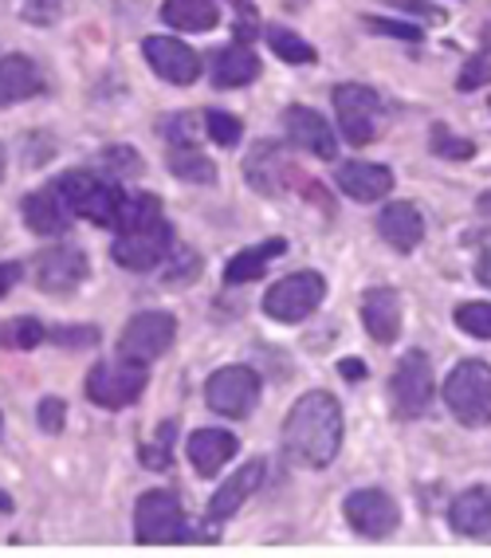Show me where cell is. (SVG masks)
Masks as SVG:
<instances>
[{"mask_svg":"<svg viewBox=\"0 0 491 558\" xmlns=\"http://www.w3.org/2000/svg\"><path fill=\"white\" fill-rule=\"evenodd\" d=\"M370 32H378V36H393V40H409L417 44L421 40V28L417 24H405V21H381V16H370V21H361Z\"/></svg>","mask_w":491,"mask_h":558,"instance_id":"cell-38","label":"cell"},{"mask_svg":"<svg viewBox=\"0 0 491 558\" xmlns=\"http://www.w3.org/2000/svg\"><path fill=\"white\" fill-rule=\"evenodd\" d=\"M361 323L373 342H393L402 335V295L393 288H370L361 295Z\"/></svg>","mask_w":491,"mask_h":558,"instance_id":"cell-18","label":"cell"},{"mask_svg":"<svg viewBox=\"0 0 491 558\" xmlns=\"http://www.w3.org/2000/svg\"><path fill=\"white\" fill-rule=\"evenodd\" d=\"M56 190L67 201L71 217H83V220H90V225H102V229H114L122 197H126L111 178H102V173H95V170L63 173V178L56 181Z\"/></svg>","mask_w":491,"mask_h":558,"instance_id":"cell-2","label":"cell"},{"mask_svg":"<svg viewBox=\"0 0 491 558\" xmlns=\"http://www.w3.org/2000/svg\"><path fill=\"white\" fill-rule=\"evenodd\" d=\"M87 279V252L75 244H56V248L36 256V283L48 295H67Z\"/></svg>","mask_w":491,"mask_h":558,"instance_id":"cell-14","label":"cell"},{"mask_svg":"<svg viewBox=\"0 0 491 558\" xmlns=\"http://www.w3.org/2000/svg\"><path fill=\"white\" fill-rule=\"evenodd\" d=\"M452 531H461L468 538H483L491 535V484H480V488H468L452 499Z\"/></svg>","mask_w":491,"mask_h":558,"instance_id":"cell-21","label":"cell"},{"mask_svg":"<svg viewBox=\"0 0 491 558\" xmlns=\"http://www.w3.org/2000/svg\"><path fill=\"white\" fill-rule=\"evenodd\" d=\"M378 232L393 252H413L425 240L421 209H417L413 201H393V205H385V209H381Z\"/></svg>","mask_w":491,"mask_h":558,"instance_id":"cell-17","label":"cell"},{"mask_svg":"<svg viewBox=\"0 0 491 558\" xmlns=\"http://www.w3.org/2000/svg\"><path fill=\"white\" fill-rule=\"evenodd\" d=\"M170 173L181 181H197V185H209V181H217V166H212L209 158H205L193 142H185V146H177V150H170Z\"/></svg>","mask_w":491,"mask_h":558,"instance_id":"cell-29","label":"cell"},{"mask_svg":"<svg viewBox=\"0 0 491 558\" xmlns=\"http://www.w3.org/2000/svg\"><path fill=\"white\" fill-rule=\"evenodd\" d=\"M342 374H346L351 381H358V378H366V366H361V362H354V359H346V362H342Z\"/></svg>","mask_w":491,"mask_h":558,"instance_id":"cell-45","label":"cell"},{"mask_svg":"<svg viewBox=\"0 0 491 558\" xmlns=\"http://www.w3.org/2000/svg\"><path fill=\"white\" fill-rule=\"evenodd\" d=\"M205 401L221 417H248L260 401V378L248 366H224L205 381Z\"/></svg>","mask_w":491,"mask_h":558,"instance_id":"cell-10","label":"cell"},{"mask_svg":"<svg viewBox=\"0 0 491 558\" xmlns=\"http://www.w3.org/2000/svg\"><path fill=\"white\" fill-rule=\"evenodd\" d=\"M21 276H24V268L16 264V259H9V264H0V300L9 295L16 283H21Z\"/></svg>","mask_w":491,"mask_h":558,"instance_id":"cell-43","label":"cell"},{"mask_svg":"<svg viewBox=\"0 0 491 558\" xmlns=\"http://www.w3.org/2000/svg\"><path fill=\"white\" fill-rule=\"evenodd\" d=\"M173 433H177V421H165L158 433V445H142V464L154 472L170 469V445H173Z\"/></svg>","mask_w":491,"mask_h":558,"instance_id":"cell-34","label":"cell"},{"mask_svg":"<svg viewBox=\"0 0 491 558\" xmlns=\"http://www.w3.org/2000/svg\"><path fill=\"white\" fill-rule=\"evenodd\" d=\"M102 161H107V166H119L114 173H126V178L142 173V158L134 150H126V146H114V150H107V154H102Z\"/></svg>","mask_w":491,"mask_h":558,"instance_id":"cell-42","label":"cell"},{"mask_svg":"<svg viewBox=\"0 0 491 558\" xmlns=\"http://www.w3.org/2000/svg\"><path fill=\"white\" fill-rule=\"evenodd\" d=\"M385 4H393V9L413 12V16H429V12H437V9H429V0H385Z\"/></svg>","mask_w":491,"mask_h":558,"instance_id":"cell-44","label":"cell"},{"mask_svg":"<svg viewBox=\"0 0 491 558\" xmlns=\"http://www.w3.org/2000/svg\"><path fill=\"white\" fill-rule=\"evenodd\" d=\"M476 279H480L483 288H491V252L480 259V268H476Z\"/></svg>","mask_w":491,"mask_h":558,"instance_id":"cell-46","label":"cell"},{"mask_svg":"<svg viewBox=\"0 0 491 558\" xmlns=\"http://www.w3.org/2000/svg\"><path fill=\"white\" fill-rule=\"evenodd\" d=\"M295 178V166H291V158L283 154V146H271V142H263V146H256L248 158V181L256 185L260 193H283V185Z\"/></svg>","mask_w":491,"mask_h":558,"instance_id":"cell-22","label":"cell"},{"mask_svg":"<svg viewBox=\"0 0 491 558\" xmlns=\"http://www.w3.org/2000/svg\"><path fill=\"white\" fill-rule=\"evenodd\" d=\"M456 327L471 339L491 342V303H461L456 307Z\"/></svg>","mask_w":491,"mask_h":558,"instance_id":"cell-31","label":"cell"},{"mask_svg":"<svg viewBox=\"0 0 491 558\" xmlns=\"http://www.w3.org/2000/svg\"><path fill=\"white\" fill-rule=\"evenodd\" d=\"M24 225H28L32 232H40V236H60V232H67L71 209H67V201L60 197L56 185L24 197Z\"/></svg>","mask_w":491,"mask_h":558,"instance_id":"cell-20","label":"cell"},{"mask_svg":"<svg viewBox=\"0 0 491 558\" xmlns=\"http://www.w3.org/2000/svg\"><path fill=\"white\" fill-rule=\"evenodd\" d=\"M170 248H173V229L165 220H158L150 229L122 232L111 244V256H114V264H122L126 271H154L158 264H165Z\"/></svg>","mask_w":491,"mask_h":558,"instance_id":"cell-12","label":"cell"},{"mask_svg":"<svg viewBox=\"0 0 491 558\" xmlns=\"http://www.w3.org/2000/svg\"><path fill=\"white\" fill-rule=\"evenodd\" d=\"M476 209H480V213H483V217H491V190H488V193H483V197H480V205H476Z\"/></svg>","mask_w":491,"mask_h":558,"instance_id":"cell-47","label":"cell"},{"mask_svg":"<svg viewBox=\"0 0 491 558\" xmlns=\"http://www.w3.org/2000/svg\"><path fill=\"white\" fill-rule=\"evenodd\" d=\"M142 51H146V63L154 68V75H161L173 87H189L201 75V56L189 44L170 40V36H146Z\"/></svg>","mask_w":491,"mask_h":558,"instance_id":"cell-13","label":"cell"},{"mask_svg":"<svg viewBox=\"0 0 491 558\" xmlns=\"http://www.w3.org/2000/svg\"><path fill=\"white\" fill-rule=\"evenodd\" d=\"M63 16V0H28L24 4V21L28 24H56Z\"/></svg>","mask_w":491,"mask_h":558,"instance_id":"cell-39","label":"cell"},{"mask_svg":"<svg viewBox=\"0 0 491 558\" xmlns=\"http://www.w3.org/2000/svg\"><path fill=\"white\" fill-rule=\"evenodd\" d=\"M12 508V499L9 496H0V511H9Z\"/></svg>","mask_w":491,"mask_h":558,"instance_id":"cell-48","label":"cell"},{"mask_svg":"<svg viewBox=\"0 0 491 558\" xmlns=\"http://www.w3.org/2000/svg\"><path fill=\"white\" fill-rule=\"evenodd\" d=\"M205 130H209V138L217 146H236L244 138V122L236 114H229V110H209L205 114Z\"/></svg>","mask_w":491,"mask_h":558,"instance_id":"cell-32","label":"cell"},{"mask_svg":"<svg viewBox=\"0 0 491 558\" xmlns=\"http://www.w3.org/2000/svg\"><path fill=\"white\" fill-rule=\"evenodd\" d=\"M390 398L393 413L402 421H417L429 413L432 398H437V386H432V362L425 350H405L397 369L390 378Z\"/></svg>","mask_w":491,"mask_h":558,"instance_id":"cell-5","label":"cell"},{"mask_svg":"<svg viewBox=\"0 0 491 558\" xmlns=\"http://www.w3.org/2000/svg\"><path fill=\"white\" fill-rule=\"evenodd\" d=\"M150 381L146 362L134 359H114V362H95L87 374V398L102 409H126L142 398V389Z\"/></svg>","mask_w":491,"mask_h":558,"instance_id":"cell-4","label":"cell"},{"mask_svg":"<svg viewBox=\"0 0 491 558\" xmlns=\"http://www.w3.org/2000/svg\"><path fill=\"white\" fill-rule=\"evenodd\" d=\"M36 417H40V429L44 433H63V417H67V405L60 398H44L40 409H36Z\"/></svg>","mask_w":491,"mask_h":558,"instance_id":"cell-40","label":"cell"},{"mask_svg":"<svg viewBox=\"0 0 491 558\" xmlns=\"http://www.w3.org/2000/svg\"><path fill=\"white\" fill-rule=\"evenodd\" d=\"M342 449V405L334 393L315 389L291 405L283 421V452L299 469H327Z\"/></svg>","mask_w":491,"mask_h":558,"instance_id":"cell-1","label":"cell"},{"mask_svg":"<svg viewBox=\"0 0 491 558\" xmlns=\"http://www.w3.org/2000/svg\"><path fill=\"white\" fill-rule=\"evenodd\" d=\"M165 259L173 264V268H165V283H170V288H181V283H189V279L201 276V256L193 248H177V244H173Z\"/></svg>","mask_w":491,"mask_h":558,"instance_id":"cell-33","label":"cell"},{"mask_svg":"<svg viewBox=\"0 0 491 558\" xmlns=\"http://www.w3.org/2000/svg\"><path fill=\"white\" fill-rule=\"evenodd\" d=\"M161 220V201L154 193H134V197H122V209L119 220H114V229L119 232H138V229H150Z\"/></svg>","mask_w":491,"mask_h":558,"instance_id":"cell-28","label":"cell"},{"mask_svg":"<svg viewBox=\"0 0 491 558\" xmlns=\"http://www.w3.org/2000/svg\"><path fill=\"white\" fill-rule=\"evenodd\" d=\"M322 295H327V279L319 271H295L271 283V291L263 295V315L275 323H303L319 311Z\"/></svg>","mask_w":491,"mask_h":558,"instance_id":"cell-7","label":"cell"},{"mask_svg":"<svg viewBox=\"0 0 491 558\" xmlns=\"http://www.w3.org/2000/svg\"><path fill=\"white\" fill-rule=\"evenodd\" d=\"M134 538L142 547H161V543H181L185 538V508L177 492L154 488L138 499L134 508Z\"/></svg>","mask_w":491,"mask_h":558,"instance_id":"cell-6","label":"cell"},{"mask_svg":"<svg viewBox=\"0 0 491 558\" xmlns=\"http://www.w3.org/2000/svg\"><path fill=\"white\" fill-rule=\"evenodd\" d=\"M51 342H60V347H95V342H99V330L95 327H60V330H51Z\"/></svg>","mask_w":491,"mask_h":558,"instance_id":"cell-41","label":"cell"},{"mask_svg":"<svg viewBox=\"0 0 491 558\" xmlns=\"http://www.w3.org/2000/svg\"><path fill=\"white\" fill-rule=\"evenodd\" d=\"M283 130H287L291 146H299V150L315 154V158L331 161L334 154H339V138H334L331 122L322 119V114H315V110L287 107V114H283Z\"/></svg>","mask_w":491,"mask_h":558,"instance_id":"cell-15","label":"cell"},{"mask_svg":"<svg viewBox=\"0 0 491 558\" xmlns=\"http://www.w3.org/2000/svg\"><path fill=\"white\" fill-rule=\"evenodd\" d=\"M44 339H48V330H44V323H36V319H12L9 330H4V342H9V347H21V350L40 347Z\"/></svg>","mask_w":491,"mask_h":558,"instance_id":"cell-35","label":"cell"},{"mask_svg":"<svg viewBox=\"0 0 491 558\" xmlns=\"http://www.w3.org/2000/svg\"><path fill=\"white\" fill-rule=\"evenodd\" d=\"M491 83V51L483 48L480 56H471L468 63L461 68V80H456V87L461 90H480Z\"/></svg>","mask_w":491,"mask_h":558,"instance_id":"cell-36","label":"cell"},{"mask_svg":"<svg viewBox=\"0 0 491 558\" xmlns=\"http://www.w3.org/2000/svg\"><path fill=\"white\" fill-rule=\"evenodd\" d=\"M173 339H177V319L173 315H165V311H142L122 330L119 354L150 366L154 359H161L173 347Z\"/></svg>","mask_w":491,"mask_h":558,"instance_id":"cell-9","label":"cell"},{"mask_svg":"<svg viewBox=\"0 0 491 558\" xmlns=\"http://www.w3.org/2000/svg\"><path fill=\"white\" fill-rule=\"evenodd\" d=\"M40 90H44L40 68H36L28 56H4V60H0V107L36 99Z\"/></svg>","mask_w":491,"mask_h":558,"instance_id":"cell-23","label":"cell"},{"mask_svg":"<svg viewBox=\"0 0 491 558\" xmlns=\"http://www.w3.org/2000/svg\"><path fill=\"white\" fill-rule=\"evenodd\" d=\"M256 75H260V56L248 44H232V48L217 51V60H212V83L224 90L248 87L256 83Z\"/></svg>","mask_w":491,"mask_h":558,"instance_id":"cell-25","label":"cell"},{"mask_svg":"<svg viewBox=\"0 0 491 558\" xmlns=\"http://www.w3.org/2000/svg\"><path fill=\"white\" fill-rule=\"evenodd\" d=\"M432 150L441 154V158H452V161H461V158H471L476 154V146L464 138H456V134H449V126H432Z\"/></svg>","mask_w":491,"mask_h":558,"instance_id":"cell-37","label":"cell"},{"mask_svg":"<svg viewBox=\"0 0 491 558\" xmlns=\"http://www.w3.org/2000/svg\"><path fill=\"white\" fill-rule=\"evenodd\" d=\"M334 181H339V190L346 193V197L361 201V205H370V201H381L393 193L390 166H378V161H342Z\"/></svg>","mask_w":491,"mask_h":558,"instance_id":"cell-16","label":"cell"},{"mask_svg":"<svg viewBox=\"0 0 491 558\" xmlns=\"http://www.w3.org/2000/svg\"><path fill=\"white\" fill-rule=\"evenodd\" d=\"M263 484V460H248L236 476H229L221 484V488L212 492V499H209V519L212 523H224V519H232L236 511L244 508L251 499V492L260 488Z\"/></svg>","mask_w":491,"mask_h":558,"instance_id":"cell-19","label":"cell"},{"mask_svg":"<svg viewBox=\"0 0 491 558\" xmlns=\"http://www.w3.org/2000/svg\"><path fill=\"white\" fill-rule=\"evenodd\" d=\"M268 44H271V51L287 63H315L311 44L303 40V36H295V32H287V28H268Z\"/></svg>","mask_w":491,"mask_h":558,"instance_id":"cell-30","label":"cell"},{"mask_svg":"<svg viewBox=\"0 0 491 558\" xmlns=\"http://www.w3.org/2000/svg\"><path fill=\"white\" fill-rule=\"evenodd\" d=\"M0 178H4V146H0Z\"/></svg>","mask_w":491,"mask_h":558,"instance_id":"cell-49","label":"cell"},{"mask_svg":"<svg viewBox=\"0 0 491 558\" xmlns=\"http://www.w3.org/2000/svg\"><path fill=\"white\" fill-rule=\"evenodd\" d=\"M334 114H339L342 138L351 146H366L378 138L381 126V99L378 90L361 87V83H339L334 87Z\"/></svg>","mask_w":491,"mask_h":558,"instance_id":"cell-8","label":"cell"},{"mask_svg":"<svg viewBox=\"0 0 491 558\" xmlns=\"http://www.w3.org/2000/svg\"><path fill=\"white\" fill-rule=\"evenodd\" d=\"M232 457H236V437L229 429H197L189 437V460L201 476H217Z\"/></svg>","mask_w":491,"mask_h":558,"instance_id":"cell-24","label":"cell"},{"mask_svg":"<svg viewBox=\"0 0 491 558\" xmlns=\"http://www.w3.org/2000/svg\"><path fill=\"white\" fill-rule=\"evenodd\" d=\"M161 21L177 32H209L221 24V9L212 0H165Z\"/></svg>","mask_w":491,"mask_h":558,"instance_id":"cell-27","label":"cell"},{"mask_svg":"<svg viewBox=\"0 0 491 558\" xmlns=\"http://www.w3.org/2000/svg\"><path fill=\"white\" fill-rule=\"evenodd\" d=\"M283 248H287V244L275 236V240H263V244H256V248H248V252H236V256L224 264V283L236 288V283H251V279H260L263 271H268L271 259L283 256Z\"/></svg>","mask_w":491,"mask_h":558,"instance_id":"cell-26","label":"cell"},{"mask_svg":"<svg viewBox=\"0 0 491 558\" xmlns=\"http://www.w3.org/2000/svg\"><path fill=\"white\" fill-rule=\"evenodd\" d=\"M342 515L358 535L366 538H390L402 523V511H397V499L381 488H358L346 496L342 504Z\"/></svg>","mask_w":491,"mask_h":558,"instance_id":"cell-11","label":"cell"},{"mask_svg":"<svg viewBox=\"0 0 491 558\" xmlns=\"http://www.w3.org/2000/svg\"><path fill=\"white\" fill-rule=\"evenodd\" d=\"M444 405L452 409V417L468 425V429H480L491 425V366L488 362H461L444 378Z\"/></svg>","mask_w":491,"mask_h":558,"instance_id":"cell-3","label":"cell"}]
</instances>
